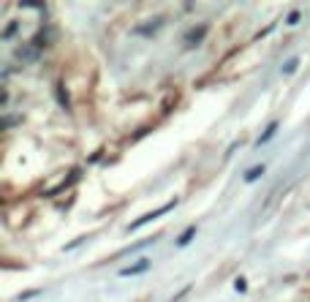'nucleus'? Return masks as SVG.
<instances>
[{"label": "nucleus", "mask_w": 310, "mask_h": 302, "mask_svg": "<svg viewBox=\"0 0 310 302\" xmlns=\"http://www.w3.org/2000/svg\"><path fill=\"white\" fill-rule=\"evenodd\" d=\"M275 128H278V123H272V125H269V128H267V131L261 133V136H258V144H264V142H267V139H269V136H272V133H275Z\"/></svg>", "instance_id": "7"}, {"label": "nucleus", "mask_w": 310, "mask_h": 302, "mask_svg": "<svg viewBox=\"0 0 310 302\" xmlns=\"http://www.w3.org/2000/svg\"><path fill=\"white\" fill-rule=\"evenodd\" d=\"M193 234H196V229H188V231H185V234H182V237H180V240H177V245H188V242H191V240H193Z\"/></svg>", "instance_id": "6"}, {"label": "nucleus", "mask_w": 310, "mask_h": 302, "mask_svg": "<svg viewBox=\"0 0 310 302\" xmlns=\"http://www.w3.org/2000/svg\"><path fill=\"white\" fill-rule=\"evenodd\" d=\"M77 177H79V169H74V172L68 174L66 180H63L60 185H55V188H52V191H47V196H55V194H60V191H66V188H68V185H71V183H74V180H77Z\"/></svg>", "instance_id": "2"}, {"label": "nucleus", "mask_w": 310, "mask_h": 302, "mask_svg": "<svg viewBox=\"0 0 310 302\" xmlns=\"http://www.w3.org/2000/svg\"><path fill=\"white\" fill-rule=\"evenodd\" d=\"M297 63H300V60H297V57H294V60H289V63H286V66H283V74H291V71H294V68H297Z\"/></svg>", "instance_id": "8"}, {"label": "nucleus", "mask_w": 310, "mask_h": 302, "mask_svg": "<svg viewBox=\"0 0 310 302\" xmlns=\"http://www.w3.org/2000/svg\"><path fill=\"white\" fill-rule=\"evenodd\" d=\"M264 174V166H253V169H250L248 174H245V180H248V183H253V180H258Z\"/></svg>", "instance_id": "5"}, {"label": "nucleus", "mask_w": 310, "mask_h": 302, "mask_svg": "<svg viewBox=\"0 0 310 302\" xmlns=\"http://www.w3.org/2000/svg\"><path fill=\"white\" fill-rule=\"evenodd\" d=\"M171 207H174V201H166L163 207H158V210H153V212H147V215H142V218H136L134 223H131V231H136L139 226H145V223H150V220H155V218H160L163 212H169Z\"/></svg>", "instance_id": "1"}, {"label": "nucleus", "mask_w": 310, "mask_h": 302, "mask_svg": "<svg viewBox=\"0 0 310 302\" xmlns=\"http://www.w3.org/2000/svg\"><path fill=\"white\" fill-rule=\"evenodd\" d=\"M14 30H16V22H11V25H8V27H5V33H3V38H11V36H14Z\"/></svg>", "instance_id": "9"}, {"label": "nucleus", "mask_w": 310, "mask_h": 302, "mask_svg": "<svg viewBox=\"0 0 310 302\" xmlns=\"http://www.w3.org/2000/svg\"><path fill=\"white\" fill-rule=\"evenodd\" d=\"M204 33H207V27H204V25H199L196 30H191V33H188V41H185V46L199 44V41H202V36H204Z\"/></svg>", "instance_id": "4"}, {"label": "nucleus", "mask_w": 310, "mask_h": 302, "mask_svg": "<svg viewBox=\"0 0 310 302\" xmlns=\"http://www.w3.org/2000/svg\"><path fill=\"white\" fill-rule=\"evenodd\" d=\"M300 11H291V14H289V22H291V25H297V22H300Z\"/></svg>", "instance_id": "10"}, {"label": "nucleus", "mask_w": 310, "mask_h": 302, "mask_svg": "<svg viewBox=\"0 0 310 302\" xmlns=\"http://www.w3.org/2000/svg\"><path fill=\"white\" fill-rule=\"evenodd\" d=\"M147 267H150V261H147V259H142V261H136L134 267H125V270L120 272V275H123V278H128V275H139V272H145Z\"/></svg>", "instance_id": "3"}, {"label": "nucleus", "mask_w": 310, "mask_h": 302, "mask_svg": "<svg viewBox=\"0 0 310 302\" xmlns=\"http://www.w3.org/2000/svg\"><path fill=\"white\" fill-rule=\"evenodd\" d=\"M234 289H237V292H245V281H242V278H237V281H234Z\"/></svg>", "instance_id": "11"}]
</instances>
